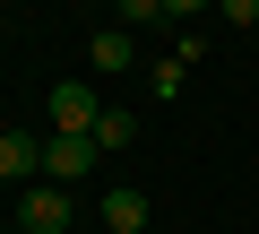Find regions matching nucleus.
I'll return each mask as SVG.
<instances>
[{
    "label": "nucleus",
    "mask_w": 259,
    "mask_h": 234,
    "mask_svg": "<svg viewBox=\"0 0 259 234\" xmlns=\"http://www.w3.org/2000/svg\"><path fill=\"white\" fill-rule=\"evenodd\" d=\"M95 156H104V148H95V130H52V139H44V182H61V191H69L78 174H95Z\"/></svg>",
    "instance_id": "obj_1"
},
{
    "label": "nucleus",
    "mask_w": 259,
    "mask_h": 234,
    "mask_svg": "<svg viewBox=\"0 0 259 234\" xmlns=\"http://www.w3.org/2000/svg\"><path fill=\"white\" fill-rule=\"evenodd\" d=\"M69 217H78V208H69L61 182H26V199H18V225H26V234H69Z\"/></svg>",
    "instance_id": "obj_2"
},
{
    "label": "nucleus",
    "mask_w": 259,
    "mask_h": 234,
    "mask_svg": "<svg viewBox=\"0 0 259 234\" xmlns=\"http://www.w3.org/2000/svg\"><path fill=\"white\" fill-rule=\"evenodd\" d=\"M95 122H104V95L87 78H61L52 87V130H95Z\"/></svg>",
    "instance_id": "obj_3"
},
{
    "label": "nucleus",
    "mask_w": 259,
    "mask_h": 234,
    "mask_svg": "<svg viewBox=\"0 0 259 234\" xmlns=\"http://www.w3.org/2000/svg\"><path fill=\"white\" fill-rule=\"evenodd\" d=\"M44 174V139L35 130H0V182H35Z\"/></svg>",
    "instance_id": "obj_4"
},
{
    "label": "nucleus",
    "mask_w": 259,
    "mask_h": 234,
    "mask_svg": "<svg viewBox=\"0 0 259 234\" xmlns=\"http://www.w3.org/2000/svg\"><path fill=\"white\" fill-rule=\"evenodd\" d=\"M104 225L112 234H147V191H104Z\"/></svg>",
    "instance_id": "obj_5"
},
{
    "label": "nucleus",
    "mask_w": 259,
    "mask_h": 234,
    "mask_svg": "<svg viewBox=\"0 0 259 234\" xmlns=\"http://www.w3.org/2000/svg\"><path fill=\"white\" fill-rule=\"evenodd\" d=\"M130 61H139L130 26H104V35H95V70H130Z\"/></svg>",
    "instance_id": "obj_6"
},
{
    "label": "nucleus",
    "mask_w": 259,
    "mask_h": 234,
    "mask_svg": "<svg viewBox=\"0 0 259 234\" xmlns=\"http://www.w3.org/2000/svg\"><path fill=\"white\" fill-rule=\"evenodd\" d=\"M130 139H139V113L104 104V122H95V148H130Z\"/></svg>",
    "instance_id": "obj_7"
},
{
    "label": "nucleus",
    "mask_w": 259,
    "mask_h": 234,
    "mask_svg": "<svg viewBox=\"0 0 259 234\" xmlns=\"http://www.w3.org/2000/svg\"><path fill=\"white\" fill-rule=\"evenodd\" d=\"M121 9V26H147V18H164V0H112Z\"/></svg>",
    "instance_id": "obj_8"
},
{
    "label": "nucleus",
    "mask_w": 259,
    "mask_h": 234,
    "mask_svg": "<svg viewBox=\"0 0 259 234\" xmlns=\"http://www.w3.org/2000/svg\"><path fill=\"white\" fill-rule=\"evenodd\" d=\"M216 9H225L233 26H259V0H216Z\"/></svg>",
    "instance_id": "obj_9"
},
{
    "label": "nucleus",
    "mask_w": 259,
    "mask_h": 234,
    "mask_svg": "<svg viewBox=\"0 0 259 234\" xmlns=\"http://www.w3.org/2000/svg\"><path fill=\"white\" fill-rule=\"evenodd\" d=\"M199 9H216V0H164V18H199Z\"/></svg>",
    "instance_id": "obj_10"
}]
</instances>
